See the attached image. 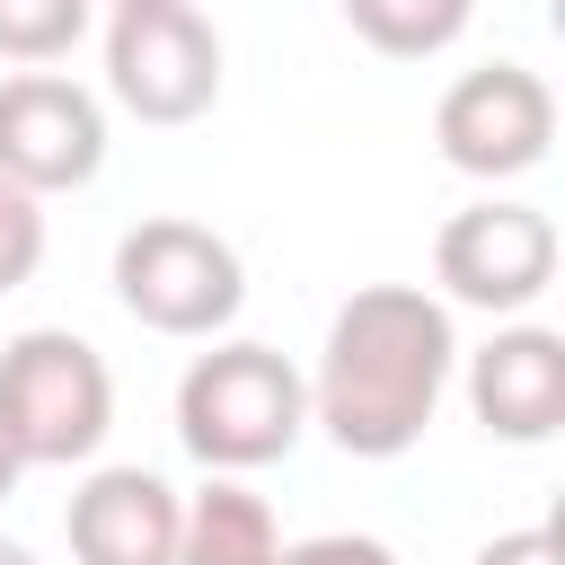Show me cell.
<instances>
[{
  "label": "cell",
  "instance_id": "9",
  "mask_svg": "<svg viewBox=\"0 0 565 565\" xmlns=\"http://www.w3.org/2000/svg\"><path fill=\"white\" fill-rule=\"evenodd\" d=\"M62 530L71 565H177V486L150 468H97L79 477Z\"/></svg>",
  "mask_w": 565,
  "mask_h": 565
},
{
  "label": "cell",
  "instance_id": "5",
  "mask_svg": "<svg viewBox=\"0 0 565 565\" xmlns=\"http://www.w3.org/2000/svg\"><path fill=\"white\" fill-rule=\"evenodd\" d=\"M106 88L141 124H194L221 97V35L194 0H150L115 9L106 26Z\"/></svg>",
  "mask_w": 565,
  "mask_h": 565
},
{
  "label": "cell",
  "instance_id": "4",
  "mask_svg": "<svg viewBox=\"0 0 565 565\" xmlns=\"http://www.w3.org/2000/svg\"><path fill=\"white\" fill-rule=\"evenodd\" d=\"M115 300L150 335H221L247 300V265L203 221H132L115 238Z\"/></svg>",
  "mask_w": 565,
  "mask_h": 565
},
{
  "label": "cell",
  "instance_id": "3",
  "mask_svg": "<svg viewBox=\"0 0 565 565\" xmlns=\"http://www.w3.org/2000/svg\"><path fill=\"white\" fill-rule=\"evenodd\" d=\"M0 424H9L26 468L97 459V441L115 433V380H106L97 344L71 335V327L9 335L0 344Z\"/></svg>",
  "mask_w": 565,
  "mask_h": 565
},
{
  "label": "cell",
  "instance_id": "18",
  "mask_svg": "<svg viewBox=\"0 0 565 565\" xmlns=\"http://www.w3.org/2000/svg\"><path fill=\"white\" fill-rule=\"evenodd\" d=\"M0 565H35V556H26V547H18V539H0Z\"/></svg>",
  "mask_w": 565,
  "mask_h": 565
},
{
  "label": "cell",
  "instance_id": "16",
  "mask_svg": "<svg viewBox=\"0 0 565 565\" xmlns=\"http://www.w3.org/2000/svg\"><path fill=\"white\" fill-rule=\"evenodd\" d=\"M477 565H565V539L539 521V530H503V539H486L477 547Z\"/></svg>",
  "mask_w": 565,
  "mask_h": 565
},
{
  "label": "cell",
  "instance_id": "15",
  "mask_svg": "<svg viewBox=\"0 0 565 565\" xmlns=\"http://www.w3.org/2000/svg\"><path fill=\"white\" fill-rule=\"evenodd\" d=\"M274 565H397V547H380V539H362V530H327V539L274 547Z\"/></svg>",
  "mask_w": 565,
  "mask_h": 565
},
{
  "label": "cell",
  "instance_id": "11",
  "mask_svg": "<svg viewBox=\"0 0 565 565\" xmlns=\"http://www.w3.org/2000/svg\"><path fill=\"white\" fill-rule=\"evenodd\" d=\"M282 530H274V503L238 477H212L203 494L177 503V565H274Z\"/></svg>",
  "mask_w": 565,
  "mask_h": 565
},
{
  "label": "cell",
  "instance_id": "13",
  "mask_svg": "<svg viewBox=\"0 0 565 565\" xmlns=\"http://www.w3.org/2000/svg\"><path fill=\"white\" fill-rule=\"evenodd\" d=\"M88 9L97 0H0V62H62L88 35Z\"/></svg>",
  "mask_w": 565,
  "mask_h": 565
},
{
  "label": "cell",
  "instance_id": "12",
  "mask_svg": "<svg viewBox=\"0 0 565 565\" xmlns=\"http://www.w3.org/2000/svg\"><path fill=\"white\" fill-rule=\"evenodd\" d=\"M468 9L477 0H344V26L388 62H433L468 35Z\"/></svg>",
  "mask_w": 565,
  "mask_h": 565
},
{
  "label": "cell",
  "instance_id": "7",
  "mask_svg": "<svg viewBox=\"0 0 565 565\" xmlns=\"http://www.w3.org/2000/svg\"><path fill=\"white\" fill-rule=\"evenodd\" d=\"M106 168V106L62 71L0 79V185L18 194H71Z\"/></svg>",
  "mask_w": 565,
  "mask_h": 565
},
{
  "label": "cell",
  "instance_id": "14",
  "mask_svg": "<svg viewBox=\"0 0 565 565\" xmlns=\"http://www.w3.org/2000/svg\"><path fill=\"white\" fill-rule=\"evenodd\" d=\"M35 265H44V203L0 185V291L35 282Z\"/></svg>",
  "mask_w": 565,
  "mask_h": 565
},
{
  "label": "cell",
  "instance_id": "19",
  "mask_svg": "<svg viewBox=\"0 0 565 565\" xmlns=\"http://www.w3.org/2000/svg\"><path fill=\"white\" fill-rule=\"evenodd\" d=\"M106 9H150V0H106Z\"/></svg>",
  "mask_w": 565,
  "mask_h": 565
},
{
  "label": "cell",
  "instance_id": "6",
  "mask_svg": "<svg viewBox=\"0 0 565 565\" xmlns=\"http://www.w3.org/2000/svg\"><path fill=\"white\" fill-rule=\"evenodd\" d=\"M433 141L459 177H530L556 141V97L539 71L521 62H486V71H459L433 106Z\"/></svg>",
  "mask_w": 565,
  "mask_h": 565
},
{
  "label": "cell",
  "instance_id": "8",
  "mask_svg": "<svg viewBox=\"0 0 565 565\" xmlns=\"http://www.w3.org/2000/svg\"><path fill=\"white\" fill-rule=\"evenodd\" d=\"M433 282L468 309L512 318L556 282V221L539 203H468L433 238Z\"/></svg>",
  "mask_w": 565,
  "mask_h": 565
},
{
  "label": "cell",
  "instance_id": "17",
  "mask_svg": "<svg viewBox=\"0 0 565 565\" xmlns=\"http://www.w3.org/2000/svg\"><path fill=\"white\" fill-rule=\"evenodd\" d=\"M18 477H26V459H18V441H9V424H0V494H9Z\"/></svg>",
  "mask_w": 565,
  "mask_h": 565
},
{
  "label": "cell",
  "instance_id": "10",
  "mask_svg": "<svg viewBox=\"0 0 565 565\" xmlns=\"http://www.w3.org/2000/svg\"><path fill=\"white\" fill-rule=\"evenodd\" d=\"M468 406L494 441H547L565 424V335L503 327L486 353H468Z\"/></svg>",
  "mask_w": 565,
  "mask_h": 565
},
{
  "label": "cell",
  "instance_id": "1",
  "mask_svg": "<svg viewBox=\"0 0 565 565\" xmlns=\"http://www.w3.org/2000/svg\"><path fill=\"white\" fill-rule=\"evenodd\" d=\"M459 371V335L450 309L415 282H362L318 353L309 380V424H327V441L344 459H406L441 406Z\"/></svg>",
  "mask_w": 565,
  "mask_h": 565
},
{
  "label": "cell",
  "instance_id": "2",
  "mask_svg": "<svg viewBox=\"0 0 565 565\" xmlns=\"http://www.w3.org/2000/svg\"><path fill=\"white\" fill-rule=\"evenodd\" d=\"M309 433V380L274 353V344H212L185 362L177 380V441L212 468H274L291 459V441Z\"/></svg>",
  "mask_w": 565,
  "mask_h": 565
}]
</instances>
